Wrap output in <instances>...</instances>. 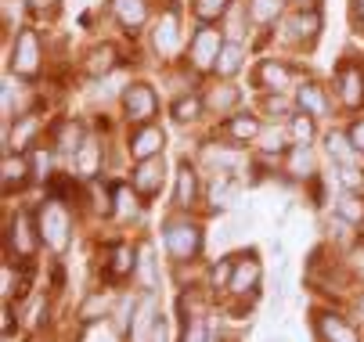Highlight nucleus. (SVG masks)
<instances>
[{
	"label": "nucleus",
	"mask_w": 364,
	"mask_h": 342,
	"mask_svg": "<svg viewBox=\"0 0 364 342\" xmlns=\"http://www.w3.org/2000/svg\"><path fill=\"white\" fill-rule=\"evenodd\" d=\"M163 241L173 263H191L202 253V227L188 216H170L163 224Z\"/></svg>",
	"instance_id": "nucleus-1"
},
{
	"label": "nucleus",
	"mask_w": 364,
	"mask_h": 342,
	"mask_svg": "<svg viewBox=\"0 0 364 342\" xmlns=\"http://www.w3.org/2000/svg\"><path fill=\"white\" fill-rule=\"evenodd\" d=\"M36 231H40V241L50 253H65L69 241H73V216L65 213V206L47 202L36 216Z\"/></svg>",
	"instance_id": "nucleus-2"
},
{
	"label": "nucleus",
	"mask_w": 364,
	"mask_h": 342,
	"mask_svg": "<svg viewBox=\"0 0 364 342\" xmlns=\"http://www.w3.org/2000/svg\"><path fill=\"white\" fill-rule=\"evenodd\" d=\"M159 324H163L159 299H155V292H144V296L134 303V310H130L127 335H130V342H151L155 331H159Z\"/></svg>",
	"instance_id": "nucleus-3"
},
{
	"label": "nucleus",
	"mask_w": 364,
	"mask_h": 342,
	"mask_svg": "<svg viewBox=\"0 0 364 342\" xmlns=\"http://www.w3.org/2000/svg\"><path fill=\"white\" fill-rule=\"evenodd\" d=\"M220 47H224L220 29H213V26H205V22H202V29H195V36H191L188 58H191V65H195L198 72H205V69H213V65H217Z\"/></svg>",
	"instance_id": "nucleus-4"
},
{
	"label": "nucleus",
	"mask_w": 364,
	"mask_h": 342,
	"mask_svg": "<svg viewBox=\"0 0 364 342\" xmlns=\"http://www.w3.org/2000/svg\"><path fill=\"white\" fill-rule=\"evenodd\" d=\"M11 69H15V76H22V79H36V76H40V40H36L33 29H22V33L15 36Z\"/></svg>",
	"instance_id": "nucleus-5"
},
{
	"label": "nucleus",
	"mask_w": 364,
	"mask_h": 342,
	"mask_svg": "<svg viewBox=\"0 0 364 342\" xmlns=\"http://www.w3.org/2000/svg\"><path fill=\"white\" fill-rule=\"evenodd\" d=\"M123 112L127 119H134L137 126L141 123H151V116L159 112V97H155L151 83H130L123 90Z\"/></svg>",
	"instance_id": "nucleus-6"
},
{
	"label": "nucleus",
	"mask_w": 364,
	"mask_h": 342,
	"mask_svg": "<svg viewBox=\"0 0 364 342\" xmlns=\"http://www.w3.org/2000/svg\"><path fill=\"white\" fill-rule=\"evenodd\" d=\"M336 90H339L343 109L357 112L364 105V69L357 62H339V69H336Z\"/></svg>",
	"instance_id": "nucleus-7"
},
{
	"label": "nucleus",
	"mask_w": 364,
	"mask_h": 342,
	"mask_svg": "<svg viewBox=\"0 0 364 342\" xmlns=\"http://www.w3.org/2000/svg\"><path fill=\"white\" fill-rule=\"evenodd\" d=\"M163 180H166V162H163V155L141 159V162L134 166V173H130V184H134V191L141 194L144 202L155 199V194L163 191Z\"/></svg>",
	"instance_id": "nucleus-8"
},
{
	"label": "nucleus",
	"mask_w": 364,
	"mask_h": 342,
	"mask_svg": "<svg viewBox=\"0 0 364 342\" xmlns=\"http://www.w3.org/2000/svg\"><path fill=\"white\" fill-rule=\"evenodd\" d=\"M177 43H181V15H177V8H166L151 29V51L159 58H170L177 51Z\"/></svg>",
	"instance_id": "nucleus-9"
},
{
	"label": "nucleus",
	"mask_w": 364,
	"mask_h": 342,
	"mask_svg": "<svg viewBox=\"0 0 364 342\" xmlns=\"http://www.w3.org/2000/svg\"><path fill=\"white\" fill-rule=\"evenodd\" d=\"M318 33H321V11L318 8H303V11H296V15H289L285 18V40L289 43H303V47H310L318 40Z\"/></svg>",
	"instance_id": "nucleus-10"
},
{
	"label": "nucleus",
	"mask_w": 364,
	"mask_h": 342,
	"mask_svg": "<svg viewBox=\"0 0 364 342\" xmlns=\"http://www.w3.org/2000/svg\"><path fill=\"white\" fill-rule=\"evenodd\" d=\"M163 144H166L163 126L141 123V126L130 133V140H127V152L134 155V162H141V159H151V155H163Z\"/></svg>",
	"instance_id": "nucleus-11"
},
{
	"label": "nucleus",
	"mask_w": 364,
	"mask_h": 342,
	"mask_svg": "<svg viewBox=\"0 0 364 342\" xmlns=\"http://www.w3.org/2000/svg\"><path fill=\"white\" fill-rule=\"evenodd\" d=\"M8 241H11V249L29 263L33 256H36V241H40V231L33 227V220H29V213L22 209V213H15V220L8 224Z\"/></svg>",
	"instance_id": "nucleus-12"
},
{
	"label": "nucleus",
	"mask_w": 364,
	"mask_h": 342,
	"mask_svg": "<svg viewBox=\"0 0 364 342\" xmlns=\"http://www.w3.org/2000/svg\"><path fill=\"white\" fill-rule=\"evenodd\" d=\"M252 87L285 94V90L292 87V69H289L285 62H278V58H264V62L256 65V72H252Z\"/></svg>",
	"instance_id": "nucleus-13"
},
{
	"label": "nucleus",
	"mask_w": 364,
	"mask_h": 342,
	"mask_svg": "<svg viewBox=\"0 0 364 342\" xmlns=\"http://www.w3.org/2000/svg\"><path fill=\"white\" fill-rule=\"evenodd\" d=\"M314 331H318V342H360L357 328L332 310H321L314 317Z\"/></svg>",
	"instance_id": "nucleus-14"
},
{
	"label": "nucleus",
	"mask_w": 364,
	"mask_h": 342,
	"mask_svg": "<svg viewBox=\"0 0 364 342\" xmlns=\"http://www.w3.org/2000/svg\"><path fill=\"white\" fill-rule=\"evenodd\" d=\"M259 277H264V267H259L256 253L249 249L245 256H238V263H235V274H231V285H228V292H231V296H245V292H256Z\"/></svg>",
	"instance_id": "nucleus-15"
},
{
	"label": "nucleus",
	"mask_w": 364,
	"mask_h": 342,
	"mask_svg": "<svg viewBox=\"0 0 364 342\" xmlns=\"http://www.w3.org/2000/svg\"><path fill=\"white\" fill-rule=\"evenodd\" d=\"M198 194H202L198 173H195V166H191L188 159H181L177 177H173V202H177L181 209H191V206L198 202Z\"/></svg>",
	"instance_id": "nucleus-16"
},
{
	"label": "nucleus",
	"mask_w": 364,
	"mask_h": 342,
	"mask_svg": "<svg viewBox=\"0 0 364 342\" xmlns=\"http://www.w3.org/2000/svg\"><path fill=\"white\" fill-rule=\"evenodd\" d=\"M325 152H328V159L336 166H360V152L353 148L350 133H339V130L325 133Z\"/></svg>",
	"instance_id": "nucleus-17"
},
{
	"label": "nucleus",
	"mask_w": 364,
	"mask_h": 342,
	"mask_svg": "<svg viewBox=\"0 0 364 342\" xmlns=\"http://www.w3.org/2000/svg\"><path fill=\"white\" fill-rule=\"evenodd\" d=\"M112 15L127 33H141V26L148 22V4L144 0H112Z\"/></svg>",
	"instance_id": "nucleus-18"
},
{
	"label": "nucleus",
	"mask_w": 364,
	"mask_h": 342,
	"mask_svg": "<svg viewBox=\"0 0 364 342\" xmlns=\"http://www.w3.org/2000/svg\"><path fill=\"white\" fill-rule=\"evenodd\" d=\"M105 256H109V260H105L109 281H123V277H130V274L137 270V253H134L130 246H112Z\"/></svg>",
	"instance_id": "nucleus-19"
},
{
	"label": "nucleus",
	"mask_w": 364,
	"mask_h": 342,
	"mask_svg": "<svg viewBox=\"0 0 364 342\" xmlns=\"http://www.w3.org/2000/svg\"><path fill=\"white\" fill-rule=\"evenodd\" d=\"M29 173H33V166H29V155H4V194H15V191H22L26 184H29Z\"/></svg>",
	"instance_id": "nucleus-20"
},
{
	"label": "nucleus",
	"mask_w": 364,
	"mask_h": 342,
	"mask_svg": "<svg viewBox=\"0 0 364 342\" xmlns=\"http://www.w3.org/2000/svg\"><path fill=\"white\" fill-rule=\"evenodd\" d=\"M242 65H245V47H242L238 40H224L213 72H217V76H224V79H231V76H238V72H242Z\"/></svg>",
	"instance_id": "nucleus-21"
},
{
	"label": "nucleus",
	"mask_w": 364,
	"mask_h": 342,
	"mask_svg": "<svg viewBox=\"0 0 364 342\" xmlns=\"http://www.w3.org/2000/svg\"><path fill=\"white\" fill-rule=\"evenodd\" d=\"M296 105H299V112L318 119V116L328 112V97H325V90L318 83H303V87H296Z\"/></svg>",
	"instance_id": "nucleus-22"
},
{
	"label": "nucleus",
	"mask_w": 364,
	"mask_h": 342,
	"mask_svg": "<svg viewBox=\"0 0 364 342\" xmlns=\"http://www.w3.org/2000/svg\"><path fill=\"white\" fill-rule=\"evenodd\" d=\"M224 133H228L231 140H238V144L256 140V133H259V119H256L252 112H235V116L224 123Z\"/></svg>",
	"instance_id": "nucleus-23"
},
{
	"label": "nucleus",
	"mask_w": 364,
	"mask_h": 342,
	"mask_svg": "<svg viewBox=\"0 0 364 342\" xmlns=\"http://www.w3.org/2000/svg\"><path fill=\"white\" fill-rule=\"evenodd\" d=\"M314 170H318V162H314V152H310V144H292L289 148V166H285V173H292L296 180L303 177H314Z\"/></svg>",
	"instance_id": "nucleus-24"
},
{
	"label": "nucleus",
	"mask_w": 364,
	"mask_h": 342,
	"mask_svg": "<svg viewBox=\"0 0 364 342\" xmlns=\"http://www.w3.org/2000/svg\"><path fill=\"white\" fill-rule=\"evenodd\" d=\"M83 144H87V137H83V126H80V123L69 119V123L58 126V133H55V148H58L62 155H76Z\"/></svg>",
	"instance_id": "nucleus-25"
},
{
	"label": "nucleus",
	"mask_w": 364,
	"mask_h": 342,
	"mask_svg": "<svg viewBox=\"0 0 364 342\" xmlns=\"http://www.w3.org/2000/svg\"><path fill=\"white\" fill-rule=\"evenodd\" d=\"M116 69V47L112 43H101V47H94V51L87 55V76H109Z\"/></svg>",
	"instance_id": "nucleus-26"
},
{
	"label": "nucleus",
	"mask_w": 364,
	"mask_h": 342,
	"mask_svg": "<svg viewBox=\"0 0 364 342\" xmlns=\"http://www.w3.org/2000/svg\"><path fill=\"white\" fill-rule=\"evenodd\" d=\"M202 109H205V101H202L198 94H181V97H173L170 116H173L177 123H195V119L202 116Z\"/></svg>",
	"instance_id": "nucleus-27"
},
{
	"label": "nucleus",
	"mask_w": 364,
	"mask_h": 342,
	"mask_svg": "<svg viewBox=\"0 0 364 342\" xmlns=\"http://www.w3.org/2000/svg\"><path fill=\"white\" fill-rule=\"evenodd\" d=\"M336 216H343L346 224H364V199L357 191H343L339 194V202H336Z\"/></svg>",
	"instance_id": "nucleus-28"
},
{
	"label": "nucleus",
	"mask_w": 364,
	"mask_h": 342,
	"mask_svg": "<svg viewBox=\"0 0 364 342\" xmlns=\"http://www.w3.org/2000/svg\"><path fill=\"white\" fill-rule=\"evenodd\" d=\"M285 8V0H249V22L256 26H271Z\"/></svg>",
	"instance_id": "nucleus-29"
},
{
	"label": "nucleus",
	"mask_w": 364,
	"mask_h": 342,
	"mask_svg": "<svg viewBox=\"0 0 364 342\" xmlns=\"http://www.w3.org/2000/svg\"><path fill=\"white\" fill-rule=\"evenodd\" d=\"M228 11H231V0H195V18L205 22V26L220 22Z\"/></svg>",
	"instance_id": "nucleus-30"
},
{
	"label": "nucleus",
	"mask_w": 364,
	"mask_h": 342,
	"mask_svg": "<svg viewBox=\"0 0 364 342\" xmlns=\"http://www.w3.org/2000/svg\"><path fill=\"white\" fill-rule=\"evenodd\" d=\"M97 159H101V144L87 140L83 148L73 155V162H76V173H80V177H94V173H97Z\"/></svg>",
	"instance_id": "nucleus-31"
},
{
	"label": "nucleus",
	"mask_w": 364,
	"mask_h": 342,
	"mask_svg": "<svg viewBox=\"0 0 364 342\" xmlns=\"http://www.w3.org/2000/svg\"><path fill=\"white\" fill-rule=\"evenodd\" d=\"M289 130H292V144H310V140H314V116L296 112L289 119Z\"/></svg>",
	"instance_id": "nucleus-32"
},
{
	"label": "nucleus",
	"mask_w": 364,
	"mask_h": 342,
	"mask_svg": "<svg viewBox=\"0 0 364 342\" xmlns=\"http://www.w3.org/2000/svg\"><path fill=\"white\" fill-rule=\"evenodd\" d=\"M181 342H213L210 324H205L202 317H188V314H184V331H181Z\"/></svg>",
	"instance_id": "nucleus-33"
},
{
	"label": "nucleus",
	"mask_w": 364,
	"mask_h": 342,
	"mask_svg": "<svg viewBox=\"0 0 364 342\" xmlns=\"http://www.w3.org/2000/svg\"><path fill=\"white\" fill-rule=\"evenodd\" d=\"M238 101H242V94H238L235 87H220V90H213L210 97H205V105L217 109V112H228V109H235Z\"/></svg>",
	"instance_id": "nucleus-34"
},
{
	"label": "nucleus",
	"mask_w": 364,
	"mask_h": 342,
	"mask_svg": "<svg viewBox=\"0 0 364 342\" xmlns=\"http://www.w3.org/2000/svg\"><path fill=\"white\" fill-rule=\"evenodd\" d=\"M137 274L144 277V288L151 292L155 288V263H151V246H148V241L137 249Z\"/></svg>",
	"instance_id": "nucleus-35"
},
{
	"label": "nucleus",
	"mask_w": 364,
	"mask_h": 342,
	"mask_svg": "<svg viewBox=\"0 0 364 342\" xmlns=\"http://www.w3.org/2000/svg\"><path fill=\"white\" fill-rule=\"evenodd\" d=\"M235 274V260H217V267H210V285L213 288H228Z\"/></svg>",
	"instance_id": "nucleus-36"
},
{
	"label": "nucleus",
	"mask_w": 364,
	"mask_h": 342,
	"mask_svg": "<svg viewBox=\"0 0 364 342\" xmlns=\"http://www.w3.org/2000/svg\"><path fill=\"white\" fill-rule=\"evenodd\" d=\"M22 15H26V0H4V26H8V29L18 26Z\"/></svg>",
	"instance_id": "nucleus-37"
},
{
	"label": "nucleus",
	"mask_w": 364,
	"mask_h": 342,
	"mask_svg": "<svg viewBox=\"0 0 364 342\" xmlns=\"http://www.w3.org/2000/svg\"><path fill=\"white\" fill-rule=\"evenodd\" d=\"M80 342H116V335H112V328L109 324H90L87 331H83V338Z\"/></svg>",
	"instance_id": "nucleus-38"
},
{
	"label": "nucleus",
	"mask_w": 364,
	"mask_h": 342,
	"mask_svg": "<svg viewBox=\"0 0 364 342\" xmlns=\"http://www.w3.org/2000/svg\"><path fill=\"white\" fill-rule=\"evenodd\" d=\"M346 133H350L353 148H357V152H360V159H364V119H357V123H353V126H350Z\"/></svg>",
	"instance_id": "nucleus-39"
},
{
	"label": "nucleus",
	"mask_w": 364,
	"mask_h": 342,
	"mask_svg": "<svg viewBox=\"0 0 364 342\" xmlns=\"http://www.w3.org/2000/svg\"><path fill=\"white\" fill-rule=\"evenodd\" d=\"M29 4H33V11H40V15H55L58 11V0H29Z\"/></svg>",
	"instance_id": "nucleus-40"
},
{
	"label": "nucleus",
	"mask_w": 364,
	"mask_h": 342,
	"mask_svg": "<svg viewBox=\"0 0 364 342\" xmlns=\"http://www.w3.org/2000/svg\"><path fill=\"white\" fill-rule=\"evenodd\" d=\"M353 310H357V317H360V321H364V292H360V296H357V299H353Z\"/></svg>",
	"instance_id": "nucleus-41"
},
{
	"label": "nucleus",
	"mask_w": 364,
	"mask_h": 342,
	"mask_svg": "<svg viewBox=\"0 0 364 342\" xmlns=\"http://www.w3.org/2000/svg\"><path fill=\"white\" fill-rule=\"evenodd\" d=\"M151 342H166V321L159 324V331H155V338H151Z\"/></svg>",
	"instance_id": "nucleus-42"
},
{
	"label": "nucleus",
	"mask_w": 364,
	"mask_h": 342,
	"mask_svg": "<svg viewBox=\"0 0 364 342\" xmlns=\"http://www.w3.org/2000/svg\"><path fill=\"white\" fill-rule=\"evenodd\" d=\"M357 11H360V18H364V0H357Z\"/></svg>",
	"instance_id": "nucleus-43"
},
{
	"label": "nucleus",
	"mask_w": 364,
	"mask_h": 342,
	"mask_svg": "<svg viewBox=\"0 0 364 342\" xmlns=\"http://www.w3.org/2000/svg\"><path fill=\"white\" fill-rule=\"evenodd\" d=\"M296 4H314V0H296Z\"/></svg>",
	"instance_id": "nucleus-44"
}]
</instances>
